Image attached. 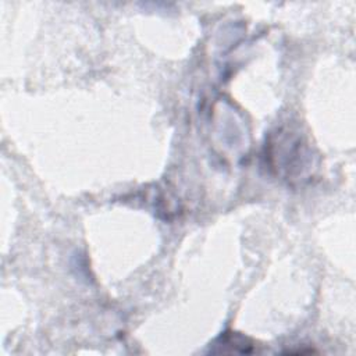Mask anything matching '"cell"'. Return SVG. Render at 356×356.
Instances as JSON below:
<instances>
[{
	"label": "cell",
	"mask_w": 356,
	"mask_h": 356,
	"mask_svg": "<svg viewBox=\"0 0 356 356\" xmlns=\"http://www.w3.org/2000/svg\"><path fill=\"white\" fill-rule=\"evenodd\" d=\"M266 159L270 167L288 181H300L312 170L313 156L309 143L300 132L280 128L266 145Z\"/></svg>",
	"instance_id": "cell-1"
}]
</instances>
